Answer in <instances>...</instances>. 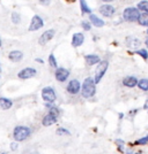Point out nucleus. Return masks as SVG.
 <instances>
[{
	"mask_svg": "<svg viewBox=\"0 0 148 154\" xmlns=\"http://www.w3.org/2000/svg\"><path fill=\"white\" fill-rule=\"evenodd\" d=\"M96 93V83L93 77H87L82 84L81 89V96L86 99H90Z\"/></svg>",
	"mask_w": 148,
	"mask_h": 154,
	"instance_id": "1",
	"label": "nucleus"
},
{
	"mask_svg": "<svg viewBox=\"0 0 148 154\" xmlns=\"http://www.w3.org/2000/svg\"><path fill=\"white\" fill-rule=\"evenodd\" d=\"M31 135V129L27 125H16L13 130V138L15 141H23Z\"/></svg>",
	"mask_w": 148,
	"mask_h": 154,
	"instance_id": "2",
	"label": "nucleus"
},
{
	"mask_svg": "<svg viewBox=\"0 0 148 154\" xmlns=\"http://www.w3.org/2000/svg\"><path fill=\"white\" fill-rule=\"evenodd\" d=\"M140 16V11L136 7H127L123 11V19L126 22H136Z\"/></svg>",
	"mask_w": 148,
	"mask_h": 154,
	"instance_id": "3",
	"label": "nucleus"
},
{
	"mask_svg": "<svg viewBox=\"0 0 148 154\" xmlns=\"http://www.w3.org/2000/svg\"><path fill=\"white\" fill-rule=\"evenodd\" d=\"M108 68H109V62L107 61V60H101L98 63H97V67H96V70H95V77H94V79H95V83L98 84L101 82V79L103 78V76L105 75V72L108 70Z\"/></svg>",
	"mask_w": 148,
	"mask_h": 154,
	"instance_id": "4",
	"label": "nucleus"
},
{
	"mask_svg": "<svg viewBox=\"0 0 148 154\" xmlns=\"http://www.w3.org/2000/svg\"><path fill=\"white\" fill-rule=\"evenodd\" d=\"M42 99L44 100L45 103H54L57 99V94L56 91L51 86H45L42 89Z\"/></svg>",
	"mask_w": 148,
	"mask_h": 154,
	"instance_id": "5",
	"label": "nucleus"
},
{
	"mask_svg": "<svg viewBox=\"0 0 148 154\" xmlns=\"http://www.w3.org/2000/svg\"><path fill=\"white\" fill-rule=\"evenodd\" d=\"M44 26V21L39 15H34L31 21H30V26L28 28L29 31H37L39 29H42Z\"/></svg>",
	"mask_w": 148,
	"mask_h": 154,
	"instance_id": "6",
	"label": "nucleus"
},
{
	"mask_svg": "<svg viewBox=\"0 0 148 154\" xmlns=\"http://www.w3.org/2000/svg\"><path fill=\"white\" fill-rule=\"evenodd\" d=\"M98 12H100L101 15H103L104 17H112L116 13V8L109 5V4H104L102 6H100Z\"/></svg>",
	"mask_w": 148,
	"mask_h": 154,
	"instance_id": "7",
	"label": "nucleus"
},
{
	"mask_svg": "<svg viewBox=\"0 0 148 154\" xmlns=\"http://www.w3.org/2000/svg\"><path fill=\"white\" fill-rule=\"evenodd\" d=\"M37 74V70L32 67H27V68H23L22 70L19 71L18 74V77L20 79H29V78H32Z\"/></svg>",
	"mask_w": 148,
	"mask_h": 154,
	"instance_id": "8",
	"label": "nucleus"
},
{
	"mask_svg": "<svg viewBox=\"0 0 148 154\" xmlns=\"http://www.w3.org/2000/svg\"><path fill=\"white\" fill-rule=\"evenodd\" d=\"M54 35H56V30L54 29H50V30H46L42 33V36L39 37L38 39V44L42 46L46 45L50 40H51L53 37H54Z\"/></svg>",
	"mask_w": 148,
	"mask_h": 154,
	"instance_id": "9",
	"label": "nucleus"
},
{
	"mask_svg": "<svg viewBox=\"0 0 148 154\" xmlns=\"http://www.w3.org/2000/svg\"><path fill=\"white\" fill-rule=\"evenodd\" d=\"M70 76V71L67 70L66 68H63V67H60L58 68L57 67V69H56V72H54V77H56V79L60 82V83H64L67 81V78Z\"/></svg>",
	"mask_w": 148,
	"mask_h": 154,
	"instance_id": "10",
	"label": "nucleus"
},
{
	"mask_svg": "<svg viewBox=\"0 0 148 154\" xmlns=\"http://www.w3.org/2000/svg\"><path fill=\"white\" fill-rule=\"evenodd\" d=\"M66 90H67L68 93H71V94H77L80 92V90H81V83L77 79H72L67 84Z\"/></svg>",
	"mask_w": 148,
	"mask_h": 154,
	"instance_id": "11",
	"label": "nucleus"
},
{
	"mask_svg": "<svg viewBox=\"0 0 148 154\" xmlns=\"http://www.w3.org/2000/svg\"><path fill=\"white\" fill-rule=\"evenodd\" d=\"M84 35L82 32H75L72 37V42H71V45L72 47H80V46L84 44Z\"/></svg>",
	"mask_w": 148,
	"mask_h": 154,
	"instance_id": "12",
	"label": "nucleus"
},
{
	"mask_svg": "<svg viewBox=\"0 0 148 154\" xmlns=\"http://www.w3.org/2000/svg\"><path fill=\"white\" fill-rule=\"evenodd\" d=\"M57 122H58V117L54 116L53 114H51V113H48V114L42 119V125H43V127H51V125L56 124Z\"/></svg>",
	"mask_w": 148,
	"mask_h": 154,
	"instance_id": "13",
	"label": "nucleus"
},
{
	"mask_svg": "<svg viewBox=\"0 0 148 154\" xmlns=\"http://www.w3.org/2000/svg\"><path fill=\"white\" fill-rule=\"evenodd\" d=\"M125 44H126V46H127V47H130V48L136 50L138 47H140V45H141V42L136 38V37L129 36V37L126 38V40H125Z\"/></svg>",
	"mask_w": 148,
	"mask_h": 154,
	"instance_id": "14",
	"label": "nucleus"
},
{
	"mask_svg": "<svg viewBox=\"0 0 148 154\" xmlns=\"http://www.w3.org/2000/svg\"><path fill=\"white\" fill-rule=\"evenodd\" d=\"M138 81H139V79L135 76H126L123 78V85L126 86V88L132 89V88H135V86H136Z\"/></svg>",
	"mask_w": 148,
	"mask_h": 154,
	"instance_id": "15",
	"label": "nucleus"
},
{
	"mask_svg": "<svg viewBox=\"0 0 148 154\" xmlns=\"http://www.w3.org/2000/svg\"><path fill=\"white\" fill-rule=\"evenodd\" d=\"M89 22L91 23V26H96V28H103L105 24L103 20L100 19L95 14H89Z\"/></svg>",
	"mask_w": 148,
	"mask_h": 154,
	"instance_id": "16",
	"label": "nucleus"
},
{
	"mask_svg": "<svg viewBox=\"0 0 148 154\" xmlns=\"http://www.w3.org/2000/svg\"><path fill=\"white\" fill-rule=\"evenodd\" d=\"M8 59L12 62H20L23 59V53L21 51H18V50H14L8 54Z\"/></svg>",
	"mask_w": 148,
	"mask_h": 154,
	"instance_id": "17",
	"label": "nucleus"
},
{
	"mask_svg": "<svg viewBox=\"0 0 148 154\" xmlns=\"http://www.w3.org/2000/svg\"><path fill=\"white\" fill-rule=\"evenodd\" d=\"M12 106H13V101L9 98H6V97L0 98V108L2 110H8L12 108Z\"/></svg>",
	"mask_w": 148,
	"mask_h": 154,
	"instance_id": "18",
	"label": "nucleus"
},
{
	"mask_svg": "<svg viewBox=\"0 0 148 154\" xmlns=\"http://www.w3.org/2000/svg\"><path fill=\"white\" fill-rule=\"evenodd\" d=\"M84 60H86L88 66H94V64H97L101 61V58L97 54H87L84 57Z\"/></svg>",
	"mask_w": 148,
	"mask_h": 154,
	"instance_id": "19",
	"label": "nucleus"
},
{
	"mask_svg": "<svg viewBox=\"0 0 148 154\" xmlns=\"http://www.w3.org/2000/svg\"><path fill=\"white\" fill-rule=\"evenodd\" d=\"M79 4H80V9H81V13L84 14H91V8L88 6V4L86 2V0H79Z\"/></svg>",
	"mask_w": 148,
	"mask_h": 154,
	"instance_id": "20",
	"label": "nucleus"
},
{
	"mask_svg": "<svg viewBox=\"0 0 148 154\" xmlns=\"http://www.w3.org/2000/svg\"><path fill=\"white\" fill-rule=\"evenodd\" d=\"M136 86H138L141 91L147 92L148 91V78H141V79H139V81H138V84H136Z\"/></svg>",
	"mask_w": 148,
	"mask_h": 154,
	"instance_id": "21",
	"label": "nucleus"
},
{
	"mask_svg": "<svg viewBox=\"0 0 148 154\" xmlns=\"http://www.w3.org/2000/svg\"><path fill=\"white\" fill-rule=\"evenodd\" d=\"M136 8L142 12V13H147L148 14V1L147 0H141L139 1V4L136 5Z\"/></svg>",
	"mask_w": 148,
	"mask_h": 154,
	"instance_id": "22",
	"label": "nucleus"
},
{
	"mask_svg": "<svg viewBox=\"0 0 148 154\" xmlns=\"http://www.w3.org/2000/svg\"><path fill=\"white\" fill-rule=\"evenodd\" d=\"M141 26H148V14L147 13H142L140 14L139 19L136 21Z\"/></svg>",
	"mask_w": 148,
	"mask_h": 154,
	"instance_id": "23",
	"label": "nucleus"
},
{
	"mask_svg": "<svg viewBox=\"0 0 148 154\" xmlns=\"http://www.w3.org/2000/svg\"><path fill=\"white\" fill-rule=\"evenodd\" d=\"M134 53L135 54H138V55H140L143 60H147L148 59V51L147 50H145V48H139V50H136Z\"/></svg>",
	"mask_w": 148,
	"mask_h": 154,
	"instance_id": "24",
	"label": "nucleus"
},
{
	"mask_svg": "<svg viewBox=\"0 0 148 154\" xmlns=\"http://www.w3.org/2000/svg\"><path fill=\"white\" fill-rule=\"evenodd\" d=\"M11 19H12V22H13L14 24H19L20 22H21V15L18 12H13Z\"/></svg>",
	"mask_w": 148,
	"mask_h": 154,
	"instance_id": "25",
	"label": "nucleus"
},
{
	"mask_svg": "<svg viewBox=\"0 0 148 154\" xmlns=\"http://www.w3.org/2000/svg\"><path fill=\"white\" fill-rule=\"evenodd\" d=\"M56 134L58 136H71L70 130H67L66 128H58L56 130Z\"/></svg>",
	"mask_w": 148,
	"mask_h": 154,
	"instance_id": "26",
	"label": "nucleus"
},
{
	"mask_svg": "<svg viewBox=\"0 0 148 154\" xmlns=\"http://www.w3.org/2000/svg\"><path fill=\"white\" fill-rule=\"evenodd\" d=\"M49 64L51 66L52 68H57V60H56V57H54V54L51 53L50 55H49Z\"/></svg>",
	"mask_w": 148,
	"mask_h": 154,
	"instance_id": "27",
	"label": "nucleus"
},
{
	"mask_svg": "<svg viewBox=\"0 0 148 154\" xmlns=\"http://www.w3.org/2000/svg\"><path fill=\"white\" fill-rule=\"evenodd\" d=\"M146 144H148V135L134 141V145H146Z\"/></svg>",
	"mask_w": 148,
	"mask_h": 154,
	"instance_id": "28",
	"label": "nucleus"
},
{
	"mask_svg": "<svg viewBox=\"0 0 148 154\" xmlns=\"http://www.w3.org/2000/svg\"><path fill=\"white\" fill-rule=\"evenodd\" d=\"M81 26H82V29H84V30L89 31L90 29H91V23L88 22V21H82V22H81Z\"/></svg>",
	"mask_w": 148,
	"mask_h": 154,
	"instance_id": "29",
	"label": "nucleus"
},
{
	"mask_svg": "<svg viewBox=\"0 0 148 154\" xmlns=\"http://www.w3.org/2000/svg\"><path fill=\"white\" fill-rule=\"evenodd\" d=\"M116 145L118 146V151L119 152H123V147L125 145V141L122 140V139H116Z\"/></svg>",
	"mask_w": 148,
	"mask_h": 154,
	"instance_id": "30",
	"label": "nucleus"
},
{
	"mask_svg": "<svg viewBox=\"0 0 148 154\" xmlns=\"http://www.w3.org/2000/svg\"><path fill=\"white\" fill-rule=\"evenodd\" d=\"M52 0H38L39 5H42V6H49L50 4H51Z\"/></svg>",
	"mask_w": 148,
	"mask_h": 154,
	"instance_id": "31",
	"label": "nucleus"
},
{
	"mask_svg": "<svg viewBox=\"0 0 148 154\" xmlns=\"http://www.w3.org/2000/svg\"><path fill=\"white\" fill-rule=\"evenodd\" d=\"M18 146H19V145H18V141H15L14 140L13 143H12V144H11V149H12V151H16V149H18Z\"/></svg>",
	"mask_w": 148,
	"mask_h": 154,
	"instance_id": "32",
	"label": "nucleus"
},
{
	"mask_svg": "<svg viewBox=\"0 0 148 154\" xmlns=\"http://www.w3.org/2000/svg\"><path fill=\"white\" fill-rule=\"evenodd\" d=\"M35 61H36V62H38V63H44V60H43V59H39V58H36L35 59Z\"/></svg>",
	"mask_w": 148,
	"mask_h": 154,
	"instance_id": "33",
	"label": "nucleus"
},
{
	"mask_svg": "<svg viewBox=\"0 0 148 154\" xmlns=\"http://www.w3.org/2000/svg\"><path fill=\"white\" fill-rule=\"evenodd\" d=\"M143 109H146L148 112V99L146 100V103H145V105H143Z\"/></svg>",
	"mask_w": 148,
	"mask_h": 154,
	"instance_id": "34",
	"label": "nucleus"
},
{
	"mask_svg": "<svg viewBox=\"0 0 148 154\" xmlns=\"http://www.w3.org/2000/svg\"><path fill=\"white\" fill-rule=\"evenodd\" d=\"M102 1H104L105 4H109V2H112V1H115V0H102Z\"/></svg>",
	"mask_w": 148,
	"mask_h": 154,
	"instance_id": "35",
	"label": "nucleus"
},
{
	"mask_svg": "<svg viewBox=\"0 0 148 154\" xmlns=\"http://www.w3.org/2000/svg\"><path fill=\"white\" fill-rule=\"evenodd\" d=\"M145 44H146V47H148V38H146V40H145Z\"/></svg>",
	"mask_w": 148,
	"mask_h": 154,
	"instance_id": "36",
	"label": "nucleus"
},
{
	"mask_svg": "<svg viewBox=\"0 0 148 154\" xmlns=\"http://www.w3.org/2000/svg\"><path fill=\"white\" fill-rule=\"evenodd\" d=\"M123 117H124V114H123V113H120V114H119V119H120V120H122Z\"/></svg>",
	"mask_w": 148,
	"mask_h": 154,
	"instance_id": "37",
	"label": "nucleus"
},
{
	"mask_svg": "<svg viewBox=\"0 0 148 154\" xmlns=\"http://www.w3.org/2000/svg\"><path fill=\"white\" fill-rule=\"evenodd\" d=\"M66 1H67V2H75L77 0H66Z\"/></svg>",
	"mask_w": 148,
	"mask_h": 154,
	"instance_id": "38",
	"label": "nucleus"
},
{
	"mask_svg": "<svg viewBox=\"0 0 148 154\" xmlns=\"http://www.w3.org/2000/svg\"><path fill=\"white\" fill-rule=\"evenodd\" d=\"M1 45H2V42H1V38H0V47H1Z\"/></svg>",
	"mask_w": 148,
	"mask_h": 154,
	"instance_id": "39",
	"label": "nucleus"
},
{
	"mask_svg": "<svg viewBox=\"0 0 148 154\" xmlns=\"http://www.w3.org/2000/svg\"><path fill=\"white\" fill-rule=\"evenodd\" d=\"M0 72H1V64H0Z\"/></svg>",
	"mask_w": 148,
	"mask_h": 154,
	"instance_id": "40",
	"label": "nucleus"
},
{
	"mask_svg": "<svg viewBox=\"0 0 148 154\" xmlns=\"http://www.w3.org/2000/svg\"><path fill=\"white\" fill-rule=\"evenodd\" d=\"M147 35H148V29H147Z\"/></svg>",
	"mask_w": 148,
	"mask_h": 154,
	"instance_id": "41",
	"label": "nucleus"
}]
</instances>
